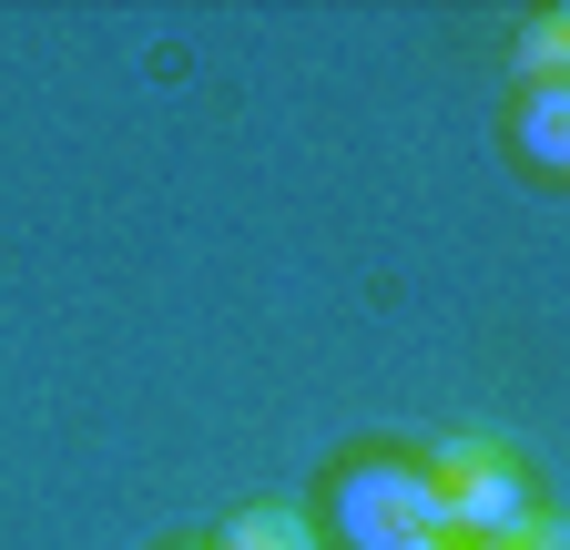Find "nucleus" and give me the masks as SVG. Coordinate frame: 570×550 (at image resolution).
Returning a JSON list of instances; mask_svg holds the SVG:
<instances>
[{
	"instance_id": "nucleus-5",
	"label": "nucleus",
	"mask_w": 570,
	"mask_h": 550,
	"mask_svg": "<svg viewBox=\"0 0 570 550\" xmlns=\"http://www.w3.org/2000/svg\"><path fill=\"white\" fill-rule=\"evenodd\" d=\"M520 61H530V82H550V72H560V21H530Z\"/></svg>"
},
{
	"instance_id": "nucleus-1",
	"label": "nucleus",
	"mask_w": 570,
	"mask_h": 550,
	"mask_svg": "<svg viewBox=\"0 0 570 550\" xmlns=\"http://www.w3.org/2000/svg\"><path fill=\"white\" fill-rule=\"evenodd\" d=\"M428 490H439V530L449 540H479V550H499L530 520V479L499 459L489 439H449L439 459H428Z\"/></svg>"
},
{
	"instance_id": "nucleus-3",
	"label": "nucleus",
	"mask_w": 570,
	"mask_h": 550,
	"mask_svg": "<svg viewBox=\"0 0 570 550\" xmlns=\"http://www.w3.org/2000/svg\"><path fill=\"white\" fill-rule=\"evenodd\" d=\"M520 154H530L540 174L570 164V92H560V82H530V102H520Z\"/></svg>"
},
{
	"instance_id": "nucleus-4",
	"label": "nucleus",
	"mask_w": 570,
	"mask_h": 550,
	"mask_svg": "<svg viewBox=\"0 0 570 550\" xmlns=\"http://www.w3.org/2000/svg\"><path fill=\"white\" fill-rule=\"evenodd\" d=\"M214 550H316V530H306L296 510H235Z\"/></svg>"
},
{
	"instance_id": "nucleus-2",
	"label": "nucleus",
	"mask_w": 570,
	"mask_h": 550,
	"mask_svg": "<svg viewBox=\"0 0 570 550\" xmlns=\"http://www.w3.org/2000/svg\"><path fill=\"white\" fill-rule=\"evenodd\" d=\"M346 540L356 550H449L439 530V490H428V469L407 459H367V469H346Z\"/></svg>"
},
{
	"instance_id": "nucleus-6",
	"label": "nucleus",
	"mask_w": 570,
	"mask_h": 550,
	"mask_svg": "<svg viewBox=\"0 0 570 550\" xmlns=\"http://www.w3.org/2000/svg\"><path fill=\"white\" fill-rule=\"evenodd\" d=\"M449 550H479V540H449Z\"/></svg>"
}]
</instances>
